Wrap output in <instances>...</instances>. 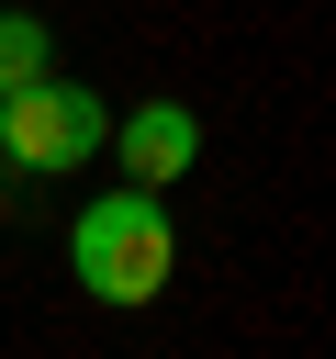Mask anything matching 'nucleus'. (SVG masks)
Segmentation results:
<instances>
[{
    "mask_svg": "<svg viewBox=\"0 0 336 359\" xmlns=\"http://www.w3.org/2000/svg\"><path fill=\"white\" fill-rule=\"evenodd\" d=\"M112 157H123V180L168 191V180H190V157H202V112H190V101H134V112L112 123Z\"/></svg>",
    "mask_w": 336,
    "mask_h": 359,
    "instance_id": "7ed1b4c3",
    "label": "nucleus"
},
{
    "mask_svg": "<svg viewBox=\"0 0 336 359\" xmlns=\"http://www.w3.org/2000/svg\"><path fill=\"white\" fill-rule=\"evenodd\" d=\"M101 146H112V101H101L90 79L45 67V79L0 90V157H11V168H45V180H67V168H90Z\"/></svg>",
    "mask_w": 336,
    "mask_h": 359,
    "instance_id": "f03ea898",
    "label": "nucleus"
},
{
    "mask_svg": "<svg viewBox=\"0 0 336 359\" xmlns=\"http://www.w3.org/2000/svg\"><path fill=\"white\" fill-rule=\"evenodd\" d=\"M0 180H11V157H0Z\"/></svg>",
    "mask_w": 336,
    "mask_h": 359,
    "instance_id": "39448f33",
    "label": "nucleus"
},
{
    "mask_svg": "<svg viewBox=\"0 0 336 359\" xmlns=\"http://www.w3.org/2000/svg\"><path fill=\"white\" fill-rule=\"evenodd\" d=\"M67 269H78L90 303H157L168 269H179V224H168V202H157L146 180L101 191V202L67 224Z\"/></svg>",
    "mask_w": 336,
    "mask_h": 359,
    "instance_id": "f257e3e1",
    "label": "nucleus"
},
{
    "mask_svg": "<svg viewBox=\"0 0 336 359\" xmlns=\"http://www.w3.org/2000/svg\"><path fill=\"white\" fill-rule=\"evenodd\" d=\"M45 67H56L45 11H0V90H22V79H45Z\"/></svg>",
    "mask_w": 336,
    "mask_h": 359,
    "instance_id": "20e7f679",
    "label": "nucleus"
}]
</instances>
